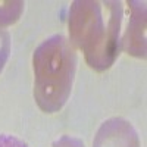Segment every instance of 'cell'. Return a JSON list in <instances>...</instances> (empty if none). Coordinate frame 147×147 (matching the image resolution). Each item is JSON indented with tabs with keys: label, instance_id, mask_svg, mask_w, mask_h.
I'll return each mask as SVG.
<instances>
[{
	"label": "cell",
	"instance_id": "1",
	"mask_svg": "<svg viewBox=\"0 0 147 147\" xmlns=\"http://www.w3.org/2000/svg\"><path fill=\"white\" fill-rule=\"evenodd\" d=\"M75 68V56L60 35L47 40L34 56L35 94L46 110H56L68 97Z\"/></svg>",
	"mask_w": 147,
	"mask_h": 147
},
{
	"label": "cell",
	"instance_id": "2",
	"mask_svg": "<svg viewBox=\"0 0 147 147\" xmlns=\"http://www.w3.org/2000/svg\"><path fill=\"white\" fill-rule=\"evenodd\" d=\"M118 134H115V122H105L94 147H138V140L131 125L118 119Z\"/></svg>",
	"mask_w": 147,
	"mask_h": 147
},
{
	"label": "cell",
	"instance_id": "3",
	"mask_svg": "<svg viewBox=\"0 0 147 147\" xmlns=\"http://www.w3.org/2000/svg\"><path fill=\"white\" fill-rule=\"evenodd\" d=\"M9 53V38H7V34L0 31V69H2L5 60L7 57Z\"/></svg>",
	"mask_w": 147,
	"mask_h": 147
},
{
	"label": "cell",
	"instance_id": "4",
	"mask_svg": "<svg viewBox=\"0 0 147 147\" xmlns=\"http://www.w3.org/2000/svg\"><path fill=\"white\" fill-rule=\"evenodd\" d=\"M0 147H28L24 141L12 137V136H6V134H0Z\"/></svg>",
	"mask_w": 147,
	"mask_h": 147
}]
</instances>
